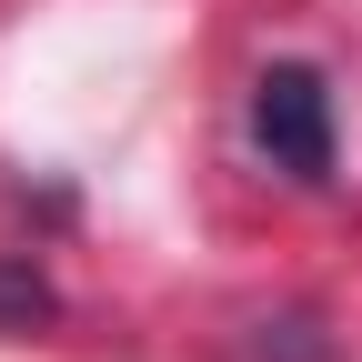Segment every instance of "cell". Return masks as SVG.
I'll use <instances>...</instances> for the list:
<instances>
[{
  "label": "cell",
  "instance_id": "6da1fadb",
  "mask_svg": "<svg viewBox=\"0 0 362 362\" xmlns=\"http://www.w3.org/2000/svg\"><path fill=\"white\" fill-rule=\"evenodd\" d=\"M252 141L282 181H332V81L312 61H272L252 81Z\"/></svg>",
  "mask_w": 362,
  "mask_h": 362
},
{
  "label": "cell",
  "instance_id": "7a4b0ae2",
  "mask_svg": "<svg viewBox=\"0 0 362 362\" xmlns=\"http://www.w3.org/2000/svg\"><path fill=\"white\" fill-rule=\"evenodd\" d=\"M0 322H51V282H40V272L30 262H0Z\"/></svg>",
  "mask_w": 362,
  "mask_h": 362
}]
</instances>
